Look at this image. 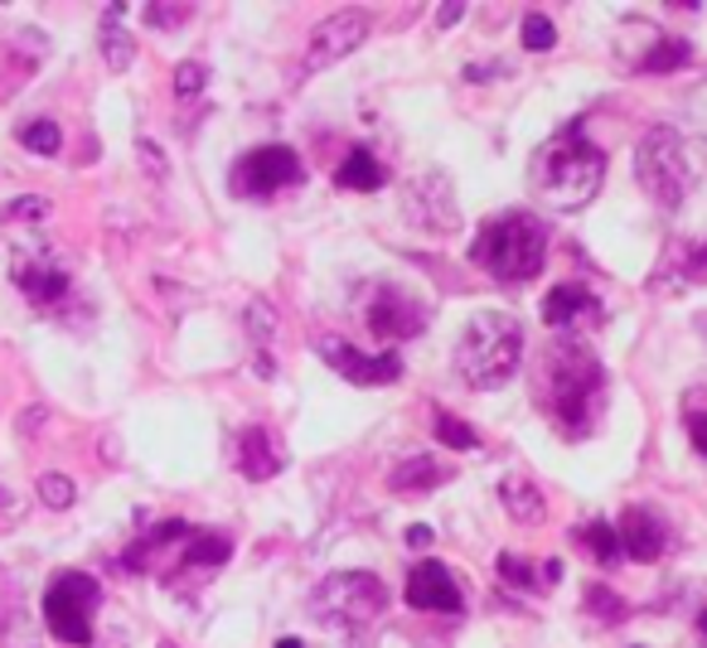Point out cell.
<instances>
[{"mask_svg": "<svg viewBox=\"0 0 707 648\" xmlns=\"http://www.w3.org/2000/svg\"><path fill=\"white\" fill-rule=\"evenodd\" d=\"M533 393H539V407L547 417L563 426V436L581 440L591 436V426L606 411V369L591 349L557 339V344H547L539 373H533Z\"/></svg>", "mask_w": 707, "mask_h": 648, "instance_id": "1", "label": "cell"}, {"mask_svg": "<svg viewBox=\"0 0 707 648\" xmlns=\"http://www.w3.org/2000/svg\"><path fill=\"white\" fill-rule=\"evenodd\" d=\"M606 185V151L581 136V121H567L533 161V189L557 213H577Z\"/></svg>", "mask_w": 707, "mask_h": 648, "instance_id": "2", "label": "cell"}, {"mask_svg": "<svg viewBox=\"0 0 707 648\" xmlns=\"http://www.w3.org/2000/svg\"><path fill=\"white\" fill-rule=\"evenodd\" d=\"M543 256H547V223L539 213H523V209L494 213L490 223H480V232L470 242V262L485 266L504 286L533 281L543 272Z\"/></svg>", "mask_w": 707, "mask_h": 648, "instance_id": "3", "label": "cell"}, {"mask_svg": "<svg viewBox=\"0 0 707 648\" xmlns=\"http://www.w3.org/2000/svg\"><path fill=\"white\" fill-rule=\"evenodd\" d=\"M456 373L470 387H499L523 363V325L509 310H480L456 339Z\"/></svg>", "mask_w": 707, "mask_h": 648, "instance_id": "4", "label": "cell"}, {"mask_svg": "<svg viewBox=\"0 0 707 648\" xmlns=\"http://www.w3.org/2000/svg\"><path fill=\"white\" fill-rule=\"evenodd\" d=\"M635 175H640L644 194H650L660 209H678V204L688 199L698 169H693L688 151H684V136H678L674 127H654L635 151Z\"/></svg>", "mask_w": 707, "mask_h": 648, "instance_id": "5", "label": "cell"}, {"mask_svg": "<svg viewBox=\"0 0 707 648\" xmlns=\"http://www.w3.org/2000/svg\"><path fill=\"white\" fill-rule=\"evenodd\" d=\"M97 605H102V585H97L93 576H83V571H58L44 591V625L58 644L88 648Z\"/></svg>", "mask_w": 707, "mask_h": 648, "instance_id": "6", "label": "cell"}, {"mask_svg": "<svg viewBox=\"0 0 707 648\" xmlns=\"http://www.w3.org/2000/svg\"><path fill=\"white\" fill-rule=\"evenodd\" d=\"M388 605V585L373 576V571H335V576L320 581L311 609L320 619H330L335 629H359L369 619L383 615Z\"/></svg>", "mask_w": 707, "mask_h": 648, "instance_id": "7", "label": "cell"}, {"mask_svg": "<svg viewBox=\"0 0 707 648\" xmlns=\"http://www.w3.org/2000/svg\"><path fill=\"white\" fill-rule=\"evenodd\" d=\"M301 179H306V165H301V155L291 151V145H258V151H248L233 165V179H228V185H233L238 199L267 204L282 189H296Z\"/></svg>", "mask_w": 707, "mask_h": 648, "instance_id": "8", "label": "cell"}, {"mask_svg": "<svg viewBox=\"0 0 707 648\" xmlns=\"http://www.w3.org/2000/svg\"><path fill=\"white\" fill-rule=\"evenodd\" d=\"M10 276H15V286L24 290V300H30L34 310H58V305L73 296L68 262L48 248V242H30V248H20L15 256H10Z\"/></svg>", "mask_w": 707, "mask_h": 648, "instance_id": "9", "label": "cell"}, {"mask_svg": "<svg viewBox=\"0 0 707 648\" xmlns=\"http://www.w3.org/2000/svg\"><path fill=\"white\" fill-rule=\"evenodd\" d=\"M363 40H369V15H363V10H339V15L315 24L301 68H306V73L330 68V64H339L345 54H354V48H359Z\"/></svg>", "mask_w": 707, "mask_h": 648, "instance_id": "10", "label": "cell"}, {"mask_svg": "<svg viewBox=\"0 0 707 648\" xmlns=\"http://www.w3.org/2000/svg\"><path fill=\"white\" fill-rule=\"evenodd\" d=\"M320 359L330 363L339 377H349V383L359 387H383V383H398L402 377V359L398 353H359L349 344V339H320Z\"/></svg>", "mask_w": 707, "mask_h": 648, "instance_id": "11", "label": "cell"}, {"mask_svg": "<svg viewBox=\"0 0 707 648\" xmlns=\"http://www.w3.org/2000/svg\"><path fill=\"white\" fill-rule=\"evenodd\" d=\"M369 329L383 344H402V339H417L426 329V305L417 296H407V290L398 286H383L369 305Z\"/></svg>", "mask_w": 707, "mask_h": 648, "instance_id": "12", "label": "cell"}, {"mask_svg": "<svg viewBox=\"0 0 707 648\" xmlns=\"http://www.w3.org/2000/svg\"><path fill=\"white\" fill-rule=\"evenodd\" d=\"M407 605L432 609V615H460V609H466V595H460L456 576H450L442 561H417V567L407 571Z\"/></svg>", "mask_w": 707, "mask_h": 648, "instance_id": "13", "label": "cell"}, {"mask_svg": "<svg viewBox=\"0 0 707 648\" xmlns=\"http://www.w3.org/2000/svg\"><path fill=\"white\" fill-rule=\"evenodd\" d=\"M616 537H620V552H626L630 561H654V557H664V547H668L664 518L650 508H640V504L616 518Z\"/></svg>", "mask_w": 707, "mask_h": 648, "instance_id": "14", "label": "cell"}, {"mask_svg": "<svg viewBox=\"0 0 707 648\" xmlns=\"http://www.w3.org/2000/svg\"><path fill=\"white\" fill-rule=\"evenodd\" d=\"M543 325L572 329V325H601V300L581 281H563L543 296Z\"/></svg>", "mask_w": 707, "mask_h": 648, "instance_id": "15", "label": "cell"}, {"mask_svg": "<svg viewBox=\"0 0 707 648\" xmlns=\"http://www.w3.org/2000/svg\"><path fill=\"white\" fill-rule=\"evenodd\" d=\"M282 464H286V450L276 446V436L267 431V426H248V431L238 436V470L248 474L252 484L282 474Z\"/></svg>", "mask_w": 707, "mask_h": 648, "instance_id": "16", "label": "cell"}, {"mask_svg": "<svg viewBox=\"0 0 707 648\" xmlns=\"http://www.w3.org/2000/svg\"><path fill=\"white\" fill-rule=\"evenodd\" d=\"M450 464L442 460H432V455H412V460H402L393 474H388V488L393 494H426V488H436V484H446L450 480Z\"/></svg>", "mask_w": 707, "mask_h": 648, "instance_id": "17", "label": "cell"}, {"mask_svg": "<svg viewBox=\"0 0 707 648\" xmlns=\"http://www.w3.org/2000/svg\"><path fill=\"white\" fill-rule=\"evenodd\" d=\"M494 571H499V581L504 585H519V591H533V595L553 591V581H563V561H543V567H533V561L509 557V552L494 561Z\"/></svg>", "mask_w": 707, "mask_h": 648, "instance_id": "18", "label": "cell"}, {"mask_svg": "<svg viewBox=\"0 0 707 648\" xmlns=\"http://www.w3.org/2000/svg\"><path fill=\"white\" fill-rule=\"evenodd\" d=\"M335 185L339 189H363V194H373V189H383L388 185V169L373 161V151H349L345 161H339V169H335Z\"/></svg>", "mask_w": 707, "mask_h": 648, "instance_id": "19", "label": "cell"}, {"mask_svg": "<svg viewBox=\"0 0 707 648\" xmlns=\"http://www.w3.org/2000/svg\"><path fill=\"white\" fill-rule=\"evenodd\" d=\"M499 498H504V508H509V518L523 523V528H533V523H543V494H539V484H529V480H519V474H509L504 484H499Z\"/></svg>", "mask_w": 707, "mask_h": 648, "instance_id": "20", "label": "cell"}, {"mask_svg": "<svg viewBox=\"0 0 707 648\" xmlns=\"http://www.w3.org/2000/svg\"><path fill=\"white\" fill-rule=\"evenodd\" d=\"M121 24V6H112L102 15V58H107V68L121 73V68H131V58H137V44H131V34L127 30H117Z\"/></svg>", "mask_w": 707, "mask_h": 648, "instance_id": "21", "label": "cell"}, {"mask_svg": "<svg viewBox=\"0 0 707 648\" xmlns=\"http://www.w3.org/2000/svg\"><path fill=\"white\" fill-rule=\"evenodd\" d=\"M572 542H581V552H591L601 567H616L620 557V537H616V528L611 523H587V528H572Z\"/></svg>", "mask_w": 707, "mask_h": 648, "instance_id": "22", "label": "cell"}, {"mask_svg": "<svg viewBox=\"0 0 707 648\" xmlns=\"http://www.w3.org/2000/svg\"><path fill=\"white\" fill-rule=\"evenodd\" d=\"M228 557H233V542L224 532H189V547H185L189 567H224Z\"/></svg>", "mask_w": 707, "mask_h": 648, "instance_id": "23", "label": "cell"}, {"mask_svg": "<svg viewBox=\"0 0 707 648\" xmlns=\"http://www.w3.org/2000/svg\"><path fill=\"white\" fill-rule=\"evenodd\" d=\"M20 145L34 155H58V145H64V131H58V121L48 117H34L20 127Z\"/></svg>", "mask_w": 707, "mask_h": 648, "instance_id": "24", "label": "cell"}, {"mask_svg": "<svg viewBox=\"0 0 707 648\" xmlns=\"http://www.w3.org/2000/svg\"><path fill=\"white\" fill-rule=\"evenodd\" d=\"M693 58V44L688 40H660L650 48V54H644V73H674V68H684Z\"/></svg>", "mask_w": 707, "mask_h": 648, "instance_id": "25", "label": "cell"}, {"mask_svg": "<svg viewBox=\"0 0 707 648\" xmlns=\"http://www.w3.org/2000/svg\"><path fill=\"white\" fill-rule=\"evenodd\" d=\"M432 426H436V440L450 446V450H475L480 446V436H475L460 417H450V411H432Z\"/></svg>", "mask_w": 707, "mask_h": 648, "instance_id": "26", "label": "cell"}, {"mask_svg": "<svg viewBox=\"0 0 707 648\" xmlns=\"http://www.w3.org/2000/svg\"><path fill=\"white\" fill-rule=\"evenodd\" d=\"M519 40H523V48H533V54H547V48L557 44V30H553V20H547L543 10H529L523 24H519Z\"/></svg>", "mask_w": 707, "mask_h": 648, "instance_id": "27", "label": "cell"}, {"mask_svg": "<svg viewBox=\"0 0 707 648\" xmlns=\"http://www.w3.org/2000/svg\"><path fill=\"white\" fill-rule=\"evenodd\" d=\"M587 609L591 615H601V625H620V619L630 615L626 601H616L611 585H587Z\"/></svg>", "mask_w": 707, "mask_h": 648, "instance_id": "28", "label": "cell"}, {"mask_svg": "<svg viewBox=\"0 0 707 648\" xmlns=\"http://www.w3.org/2000/svg\"><path fill=\"white\" fill-rule=\"evenodd\" d=\"M0 218H6V223H44V218H48V199H40V194H20L15 204H6V209H0Z\"/></svg>", "mask_w": 707, "mask_h": 648, "instance_id": "29", "label": "cell"}, {"mask_svg": "<svg viewBox=\"0 0 707 648\" xmlns=\"http://www.w3.org/2000/svg\"><path fill=\"white\" fill-rule=\"evenodd\" d=\"M674 256H678V272H674V276L693 281V286H698V281H707V242H693V248H678Z\"/></svg>", "mask_w": 707, "mask_h": 648, "instance_id": "30", "label": "cell"}, {"mask_svg": "<svg viewBox=\"0 0 707 648\" xmlns=\"http://www.w3.org/2000/svg\"><path fill=\"white\" fill-rule=\"evenodd\" d=\"M40 498H44V508H73V480H64V474H44Z\"/></svg>", "mask_w": 707, "mask_h": 648, "instance_id": "31", "label": "cell"}, {"mask_svg": "<svg viewBox=\"0 0 707 648\" xmlns=\"http://www.w3.org/2000/svg\"><path fill=\"white\" fill-rule=\"evenodd\" d=\"M204 83H209V68L194 64V58H189V64H180V68H175V92H180V97L204 92Z\"/></svg>", "mask_w": 707, "mask_h": 648, "instance_id": "32", "label": "cell"}, {"mask_svg": "<svg viewBox=\"0 0 707 648\" xmlns=\"http://www.w3.org/2000/svg\"><path fill=\"white\" fill-rule=\"evenodd\" d=\"M180 20H189V6H151L145 10V24H155V30H170V24H180Z\"/></svg>", "mask_w": 707, "mask_h": 648, "instance_id": "33", "label": "cell"}, {"mask_svg": "<svg viewBox=\"0 0 707 648\" xmlns=\"http://www.w3.org/2000/svg\"><path fill=\"white\" fill-rule=\"evenodd\" d=\"M137 151H141V161H145V175H161V179H165V155H155L151 141H141Z\"/></svg>", "mask_w": 707, "mask_h": 648, "instance_id": "34", "label": "cell"}, {"mask_svg": "<svg viewBox=\"0 0 707 648\" xmlns=\"http://www.w3.org/2000/svg\"><path fill=\"white\" fill-rule=\"evenodd\" d=\"M267 329H272V310H267L262 300H252V334L267 339Z\"/></svg>", "mask_w": 707, "mask_h": 648, "instance_id": "35", "label": "cell"}, {"mask_svg": "<svg viewBox=\"0 0 707 648\" xmlns=\"http://www.w3.org/2000/svg\"><path fill=\"white\" fill-rule=\"evenodd\" d=\"M436 537H432V528H426V523H412L407 528V547H432Z\"/></svg>", "mask_w": 707, "mask_h": 648, "instance_id": "36", "label": "cell"}, {"mask_svg": "<svg viewBox=\"0 0 707 648\" xmlns=\"http://www.w3.org/2000/svg\"><path fill=\"white\" fill-rule=\"evenodd\" d=\"M693 446L707 455V411H703V417H693Z\"/></svg>", "mask_w": 707, "mask_h": 648, "instance_id": "37", "label": "cell"}, {"mask_svg": "<svg viewBox=\"0 0 707 648\" xmlns=\"http://www.w3.org/2000/svg\"><path fill=\"white\" fill-rule=\"evenodd\" d=\"M6 615H10V581H6V571H0V629H6Z\"/></svg>", "mask_w": 707, "mask_h": 648, "instance_id": "38", "label": "cell"}, {"mask_svg": "<svg viewBox=\"0 0 707 648\" xmlns=\"http://www.w3.org/2000/svg\"><path fill=\"white\" fill-rule=\"evenodd\" d=\"M460 15H466V10H460V0H446V6H442V24H456Z\"/></svg>", "mask_w": 707, "mask_h": 648, "instance_id": "39", "label": "cell"}, {"mask_svg": "<svg viewBox=\"0 0 707 648\" xmlns=\"http://www.w3.org/2000/svg\"><path fill=\"white\" fill-rule=\"evenodd\" d=\"M698 634H703V644H707V609H703V615H698Z\"/></svg>", "mask_w": 707, "mask_h": 648, "instance_id": "40", "label": "cell"}, {"mask_svg": "<svg viewBox=\"0 0 707 648\" xmlns=\"http://www.w3.org/2000/svg\"><path fill=\"white\" fill-rule=\"evenodd\" d=\"M276 648H306V644H301V639H282V644H276Z\"/></svg>", "mask_w": 707, "mask_h": 648, "instance_id": "41", "label": "cell"}, {"mask_svg": "<svg viewBox=\"0 0 707 648\" xmlns=\"http://www.w3.org/2000/svg\"><path fill=\"white\" fill-rule=\"evenodd\" d=\"M0 504H10V498H6V494H0Z\"/></svg>", "mask_w": 707, "mask_h": 648, "instance_id": "42", "label": "cell"}]
</instances>
